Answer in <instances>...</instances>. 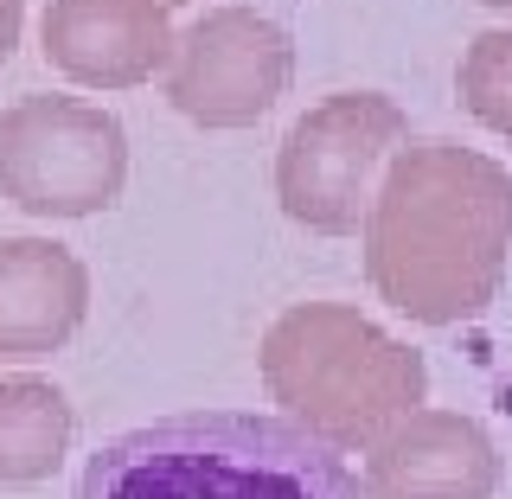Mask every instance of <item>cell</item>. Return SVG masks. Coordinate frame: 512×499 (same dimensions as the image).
Masks as SVG:
<instances>
[{"label": "cell", "instance_id": "obj_13", "mask_svg": "<svg viewBox=\"0 0 512 499\" xmlns=\"http://www.w3.org/2000/svg\"><path fill=\"white\" fill-rule=\"evenodd\" d=\"M154 7H186V0H154Z\"/></svg>", "mask_w": 512, "mask_h": 499}, {"label": "cell", "instance_id": "obj_12", "mask_svg": "<svg viewBox=\"0 0 512 499\" xmlns=\"http://www.w3.org/2000/svg\"><path fill=\"white\" fill-rule=\"evenodd\" d=\"M20 26H26V0H0V64L20 45Z\"/></svg>", "mask_w": 512, "mask_h": 499}, {"label": "cell", "instance_id": "obj_6", "mask_svg": "<svg viewBox=\"0 0 512 499\" xmlns=\"http://www.w3.org/2000/svg\"><path fill=\"white\" fill-rule=\"evenodd\" d=\"M295 77V45L256 7H212L173 39L167 103L199 128H250L276 109Z\"/></svg>", "mask_w": 512, "mask_h": 499}, {"label": "cell", "instance_id": "obj_10", "mask_svg": "<svg viewBox=\"0 0 512 499\" xmlns=\"http://www.w3.org/2000/svg\"><path fill=\"white\" fill-rule=\"evenodd\" d=\"M77 416L58 384L0 378V487H39L71 455Z\"/></svg>", "mask_w": 512, "mask_h": 499}, {"label": "cell", "instance_id": "obj_11", "mask_svg": "<svg viewBox=\"0 0 512 499\" xmlns=\"http://www.w3.org/2000/svg\"><path fill=\"white\" fill-rule=\"evenodd\" d=\"M455 90H461V109L474 122H487L493 135L512 141V26L480 32L468 52H461Z\"/></svg>", "mask_w": 512, "mask_h": 499}, {"label": "cell", "instance_id": "obj_14", "mask_svg": "<svg viewBox=\"0 0 512 499\" xmlns=\"http://www.w3.org/2000/svg\"><path fill=\"white\" fill-rule=\"evenodd\" d=\"M480 7H512V0H480Z\"/></svg>", "mask_w": 512, "mask_h": 499}, {"label": "cell", "instance_id": "obj_9", "mask_svg": "<svg viewBox=\"0 0 512 499\" xmlns=\"http://www.w3.org/2000/svg\"><path fill=\"white\" fill-rule=\"evenodd\" d=\"M90 276L64 244L0 237V365H32L84 327Z\"/></svg>", "mask_w": 512, "mask_h": 499}, {"label": "cell", "instance_id": "obj_3", "mask_svg": "<svg viewBox=\"0 0 512 499\" xmlns=\"http://www.w3.org/2000/svg\"><path fill=\"white\" fill-rule=\"evenodd\" d=\"M263 384L295 429L340 455H365L423 410L429 365L346 301H301L263 333Z\"/></svg>", "mask_w": 512, "mask_h": 499}, {"label": "cell", "instance_id": "obj_1", "mask_svg": "<svg viewBox=\"0 0 512 499\" xmlns=\"http://www.w3.org/2000/svg\"><path fill=\"white\" fill-rule=\"evenodd\" d=\"M512 256V173L461 141H404L365 205V276L423 327L487 314Z\"/></svg>", "mask_w": 512, "mask_h": 499}, {"label": "cell", "instance_id": "obj_7", "mask_svg": "<svg viewBox=\"0 0 512 499\" xmlns=\"http://www.w3.org/2000/svg\"><path fill=\"white\" fill-rule=\"evenodd\" d=\"M500 448L461 410H410L365 448V499H493Z\"/></svg>", "mask_w": 512, "mask_h": 499}, {"label": "cell", "instance_id": "obj_2", "mask_svg": "<svg viewBox=\"0 0 512 499\" xmlns=\"http://www.w3.org/2000/svg\"><path fill=\"white\" fill-rule=\"evenodd\" d=\"M77 499H365L340 448L288 416L186 410L103 442L77 474Z\"/></svg>", "mask_w": 512, "mask_h": 499}, {"label": "cell", "instance_id": "obj_4", "mask_svg": "<svg viewBox=\"0 0 512 499\" xmlns=\"http://www.w3.org/2000/svg\"><path fill=\"white\" fill-rule=\"evenodd\" d=\"M410 141V116L378 90H340L314 103L282 135L276 154V199L295 224L320 237H346L365 224V205L391 167V154Z\"/></svg>", "mask_w": 512, "mask_h": 499}, {"label": "cell", "instance_id": "obj_5", "mask_svg": "<svg viewBox=\"0 0 512 499\" xmlns=\"http://www.w3.org/2000/svg\"><path fill=\"white\" fill-rule=\"evenodd\" d=\"M128 135L84 96H20L0 116V192L32 218H90L122 199Z\"/></svg>", "mask_w": 512, "mask_h": 499}, {"label": "cell", "instance_id": "obj_8", "mask_svg": "<svg viewBox=\"0 0 512 499\" xmlns=\"http://www.w3.org/2000/svg\"><path fill=\"white\" fill-rule=\"evenodd\" d=\"M45 58L58 64L71 84L90 90H135L154 84L173 58V20L154 0H52L45 7Z\"/></svg>", "mask_w": 512, "mask_h": 499}]
</instances>
